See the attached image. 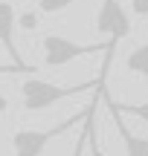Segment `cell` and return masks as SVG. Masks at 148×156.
<instances>
[{"label": "cell", "instance_id": "obj_6", "mask_svg": "<svg viewBox=\"0 0 148 156\" xmlns=\"http://www.w3.org/2000/svg\"><path fill=\"white\" fill-rule=\"evenodd\" d=\"M108 113H110V119H113L116 130H119V139H122V145H125V153H128V156H148V139L131 133V127L125 124L122 113L113 107V101H110V98H108Z\"/></svg>", "mask_w": 148, "mask_h": 156}, {"label": "cell", "instance_id": "obj_4", "mask_svg": "<svg viewBox=\"0 0 148 156\" xmlns=\"http://www.w3.org/2000/svg\"><path fill=\"white\" fill-rule=\"evenodd\" d=\"M96 32L110 44H119L122 38L131 35V15L119 0H102L96 12Z\"/></svg>", "mask_w": 148, "mask_h": 156}, {"label": "cell", "instance_id": "obj_14", "mask_svg": "<svg viewBox=\"0 0 148 156\" xmlns=\"http://www.w3.org/2000/svg\"><path fill=\"white\" fill-rule=\"evenodd\" d=\"M6 107H9V104H6V98H3V95H0V113H3Z\"/></svg>", "mask_w": 148, "mask_h": 156}, {"label": "cell", "instance_id": "obj_1", "mask_svg": "<svg viewBox=\"0 0 148 156\" xmlns=\"http://www.w3.org/2000/svg\"><path fill=\"white\" fill-rule=\"evenodd\" d=\"M105 87V78L99 75L96 81H87V84H73V87H61V84H52L46 78H23L20 81V104L23 110L29 113H41L46 107L58 104L64 98H73V95L81 93H93V90Z\"/></svg>", "mask_w": 148, "mask_h": 156}, {"label": "cell", "instance_id": "obj_3", "mask_svg": "<svg viewBox=\"0 0 148 156\" xmlns=\"http://www.w3.org/2000/svg\"><path fill=\"white\" fill-rule=\"evenodd\" d=\"M84 116H87V107H84V110H79V113H73V116H67L64 122H58L55 127H46V130L23 127V130H17V133L12 136V153H15V156H41V153L46 151V145H50L55 136L67 133L73 124L84 122Z\"/></svg>", "mask_w": 148, "mask_h": 156}, {"label": "cell", "instance_id": "obj_9", "mask_svg": "<svg viewBox=\"0 0 148 156\" xmlns=\"http://www.w3.org/2000/svg\"><path fill=\"white\" fill-rule=\"evenodd\" d=\"M113 107L122 116H137V119H142L148 124V101H139V104H119V101H113Z\"/></svg>", "mask_w": 148, "mask_h": 156}, {"label": "cell", "instance_id": "obj_7", "mask_svg": "<svg viewBox=\"0 0 148 156\" xmlns=\"http://www.w3.org/2000/svg\"><path fill=\"white\" fill-rule=\"evenodd\" d=\"M102 98V90H96V95H93V101L87 104V116L84 122H81V127L87 130V147H90V156H108L99 147V136H96V101Z\"/></svg>", "mask_w": 148, "mask_h": 156}, {"label": "cell", "instance_id": "obj_5", "mask_svg": "<svg viewBox=\"0 0 148 156\" xmlns=\"http://www.w3.org/2000/svg\"><path fill=\"white\" fill-rule=\"evenodd\" d=\"M15 26H20V23H17L15 6L6 3V0H0V44H3V49L9 52L15 69H26V67H23L20 52H17V44H15Z\"/></svg>", "mask_w": 148, "mask_h": 156}, {"label": "cell", "instance_id": "obj_8", "mask_svg": "<svg viewBox=\"0 0 148 156\" xmlns=\"http://www.w3.org/2000/svg\"><path fill=\"white\" fill-rule=\"evenodd\" d=\"M125 67L131 69V73H137V75L148 78V41H145L142 46H137V49H131V52H128Z\"/></svg>", "mask_w": 148, "mask_h": 156}, {"label": "cell", "instance_id": "obj_13", "mask_svg": "<svg viewBox=\"0 0 148 156\" xmlns=\"http://www.w3.org/2000/svg\"><path fill=\"white\" fill-rule=\"evenodd\" d=\"M84 145H87V130L81 127V133H79V142H76V147H73V156H84Z\"/></svg>", "mask_w": 148, "mask_h": 156}, {"label": "cell", "instance_id": "obj_11", "mask_svg": "<svg viewBox=\"0 0 148 156\" xmlns=\"http://www.w3.org/2000/svg\"><path fill=\"white\" fill-rule=\"evenodd\" d=\"M38 20H41V15H38V12H23V15L17 17V23H20L23 29H29V32L38 26Z\"/></svg>", "mask_w": 148, "mask_h": 156}, {"label": "cell", "instance_id": "obj_12", "mask_svg": "<svg viewBox=\"0 0 148 156\" xmlns=\"http://www.w3.org/2000/svg\"><path fill=\"white\" fill-rule=\"evenodd\" d=\"M137 17H148V0H128Z\"/></svg>", "mask_w": 148, "mask_h": 156}, {"label": "cell", "instance_id": "obj_2", "mask_svg": "<svg viewBox=\"0 0 148 156\" xmlns=\"http://www.w3.org/2000/svg\"><path fill=\"white\" fill-rule=\"evenodd\" d=\"M110 41H105V44H79V41H70L64 38V35H44L41 38V49H44V67L55 69V67H67V64H73L76 58L81 55H96V52H108Z\"/></svg>", "mask_w": 148, "mask_h": 156}, {"label": "cell", "instance_id": "obj_10", "mask_svg": "<svg viewBox=\"0 0 148 156\" xmlns=\"http://www.w3.org/2000/svg\"><path fill=\"white\" fill-rule=\"evenodd\" d=\"M76 0H38V9H41V15H58V12H64V9H70Z\"/></svg>", "mask_w": 148, "mask_h": 156}]
</instances>
